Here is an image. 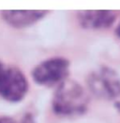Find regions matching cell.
Instances as JSON below:
<instances>
[{
  "instance_id": "1",
  "label": "cell",
  "mask_w": 120,
  "mask_h": 123,
  "mask_svg": "<svg viewBox=\"0 0 120 123\" xmlns=\"http://www.w3.org/2000/svg\"><path fill=\"white\" fill-rule=\"evenodd\" d=\"M89 97L80 84L65 80L59 84L53 97L55 113L63 117H75L84 113L88 108Z\"/></svg>"
},
{
  "instance_id": "2",
  "label": "cell",
  "mask_w": 120,
  "mask_h": 123,
  "mask_svg": "<svg viewBox=\"0 0 120 123\" xmlns=\"http://www.w3.org/2000/svg\"><path fill=\"white\" fill-rule=\"evenodd\" d=\"M87 84L91 93L102 99H115L120 96V77L110 68L102 67L91 72Z\"/></svg>"
},
{
  "instance_id": "3",
  "label": "cell",
  "mask_w": 120,
  "mask_h": 123,
  "mask_svg": "<svg viewBox=\"0 0 120 123\" xmlns=\"http://www.w3.org/2000/svg\"><path fill=\"white\" fill-rule=\"evenodd\" d=\"M28 91V82L24 74L15 67H6L0 63V95L9 102H19Z\"/></svg>"
},
{
  "instance_id": "4",
  "label": "cell",
  "mask_w": 120,
  "mask_h": 123,
  "mask_svg": "<svg viewBox=\"0 0 120 123\" xmlns=\"http://www.w3.org/2000/svg\"><path fill=\"white\" fill-rule=\"evenodd\" d=\"M70 63L65 58L54 57L40 63L32 70V78L38 84H61L69 76Z\"/></svg>"
},
{
  "instance_id": "5",
  "label": "cell",
  "mask_w": 120,
  "mask_h": 123,
  "mask_svg": "<svg viewBox=\"0 0 120 123\" xmlns=\"http://www.w3.org/2000/svg\"><path fill=\"white\" fill-rule=\"evenodd\" d=\"M116 14L115 11H82L78 13V21L84 28L103 29L114 24Z\"/></svg>"
},
{
  "instance_id": "6",
  "label": "cell",
  "mask_w": 120,
  "mask_h": 123,
  "mask_svg": "<svg viewBox=\"0 0 120 123\" xmlns=\"http://www.w3.org/2000/svg\"><path fill=\"white\" fill-rule=\"evenodd\" d=\"M4 21L13 27H26L38 22L47 14V11L28 10V11H2Z\"/></svg>"
},
{
  "instance_id": "7",
  "label": "cell",
  "mask_w": 120,
  "mask_h": 123,
  "mask_svg": "<svg viewBox=\"0 0 120 123\" xmlns=\"http://www.w3.org/2000/svg\"><path fill=\"white\" fill-rule=\"evenodd\" d=\"M0 123H16V121L11 119V118L4 117V118H1V119H0Z\"/></svg>"
},
{
  "instance_id": "8",
  "label": "cell",
  "mask_w": 120,
  "mask_h": 123,
  "mask_svg": "<svg viewBox=\"0 0 120 123\" xmlns=\"http://www.w3.org/2000/svg\"><path fill=\"white\" fill-rule=\"evenodd\" d=\"M116 34H117V36L120 38V24H119L118 27H117V29H116Z\"/></svg>"
}]
</instances>
